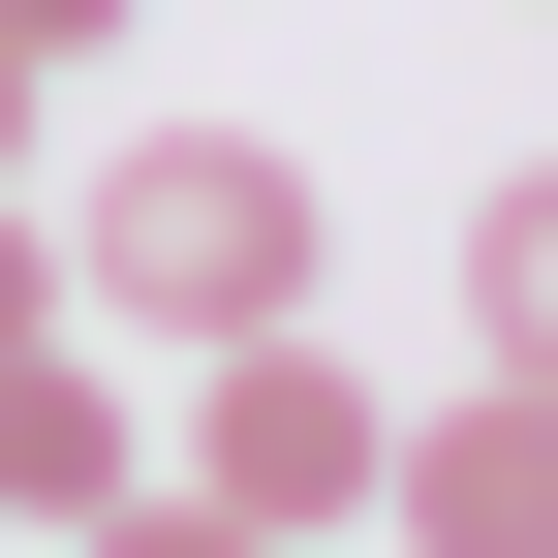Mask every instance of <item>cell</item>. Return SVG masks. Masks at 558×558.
Masks as SVG:
<instances>
[{"instance_id":"cell-2","label":"cell","mask_w":558,"mask_h":558,"mask_svg":"<svg viewBox=\"0 0 558 558\" xmlns=\"http://www.w3.org/2000/svg\"><path fill=\"white\" fill-rule=\"evenodd\" d=\"M186 373H218V403H186V527H373V435H403V403L341 373L311 311H248V341H186Z\"/></svg>"},{"instance_id":"cell-7","label":"cell","mask_w":558,"mask_h":558,"mask_svg":"<svg viewBox=\"0 0 558 558\" xmlns=\"http://www.w3.org/2000/svg\"><path fill=\"white\" fill-rule=\"evenodd\" d=\"M94 32H124V0H0V62H94Z\"/></svg>"},{"instance_id":"cell-4","label":"cell","mask_w":558,"mask_h":558,"mask_svg":"<svg viewBox=\"0 0 558 558\" xmlns=\"http://www.w3.org/2000/svg\"><path fill=\"white\" fill-rule=\"evenodd\" d=\"M124 465H156V435H124V341L32 311V341H0V527H124Z\"/></svg>"},{"instance_id":"cell-6","label":"cell","mask_w":558,"mask_h":558,"mask_svg":"<svg viewBox=\"0 0 558 558\" xmlns=\"http://www.w3.org/2000/svg\"><path fill=\"white\" fill-rule=\"evenodd\" d=\"M32 311H62V218H32V186H0V341H32Z\"/></svg>"},{"instance_id":"cell-8","label":"cell","mask_w":558,"mask_h":558,"mask_svg":"<svg viewBox=\"0 0 558 558\" xmlns=\"http://www.w3.org/2000/svg\"><path fill=\"white\" fill-rule=\"evenodd\" d=\"M0 156H32V62H0Z\"/></svg>"},{"instance_id":"cell-3","label":"cell","mask_w":558,"mask_h":558,"mask_svg":"<svg viewBox=\"0 0 558 558\" xmlns=\"http://www.w3.org/2000/svg\"><path fill=\"white\" fill-rule=\"evenodd\" d=\"M373 527H435V558H558V373H465L435 435H373Z\"/></svg>"},{"instance_id":"cell-1","label":"cell","mask_w":558,"mask_h":558,"mask_svg":"<svg viewBox=\"0 0 558 558\" xmlns=\"http://www.w3.org/2000/svg\"><path fill=\"white\" fill-rule=\"evenodd\" d=\"M62 311H94V341H248V311H311V156H279V124H124V186L62 218Z\"/></svg>"},{"instance_id":"cell-5","label":"cell","mask_w":558,"mask_h":558,"mask_svg":"<svg viewBox=\"0 0 558 558\" xmlns=\"http://www.w3.org/2000/svg\"><path fill=\"white\" fill-rule=\"evenodd\" d=\"M465 373H558V156L465 218Z\"/></svg>"}]
</instances>
